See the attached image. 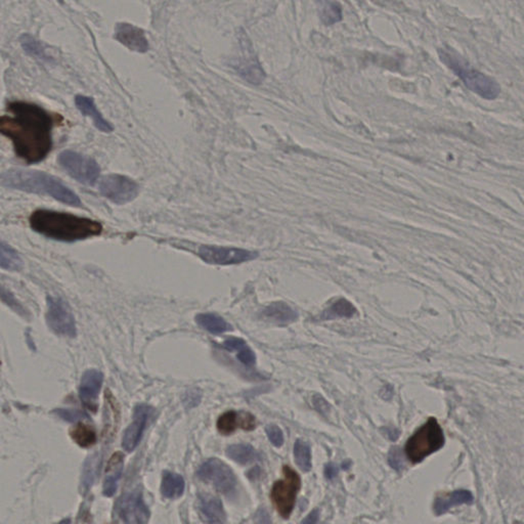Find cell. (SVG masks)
<instances>
[{"label":"cell","mask_w":524,"mask_h":524,"mask_svg":"<svg viewBox=\"0 0 524 524\" xmlns=\"http://www.w3.org/2000/svg\"><path fill=\"white\" fill-rule=\"evenodd\" d=\"M0 119V132L12 140L17 156L28 164L44 160L53 148L54 118L27 101H13Z\"/></svg>","instance_id":"cell-1"},{"label":"cell","mask_w":524,"mask_h":524,"mask_svg":"<svg viewBox=\"0 0 524 524\" xmlns=\"http://www.w3.org/2000/svg\"><path fill=\"white\" fill-rule=\"evenodd\" d=\"M29 222L36 233L56 241H81L99 236L103 231V225L97 220L55 210H36Z\"/></svg>","instance_id":"cell-2"},{"label":"cell","mask_w":524,"mask_h":524,"mask_svg":"<svg viewBox=\"0 0 524 524\" xmlns=\"http://www.w3.org/2000/svg\"><path fill=\"white\" fill-rule=\"evenodd\" d=\"M2 187L30 194H42L73 207L82 206L79 197L54 175L36 170L13 169L1 175Z\"/></svg>","instance_id":"cell-3"},{"label":"cell","mask_w":524,"mask_h":524,"mask_svg":"<svg viewBox=\"0 0 524 524\" xmlns=\"http://www.w3.org/2000/svg\"><path fill=\"white\" fill-rule=\"evenodd\" d=\"M439 55L441 62L458 76L465 86L474 94L486 99H495L500 95L501 88L493 78L470 66L456 51L441 49L439 51Z\"/></svg>","instance_id":"cell-4"},{"label":"cell","mask_w":524,"mask_h":524,"mask_svg":"<svg viewBox=\"0 0 524 524\" xmlns=\"http://www.w3.org/2000/svg\"><path fill=\"white\" fill-rule=\"evenodd\" d=\"M445 445V435L435 418H430L407 443V457L414 464L422 462L426 457L437 452Z\"/></svg>","instance_id":"cell-5"},{"label":"cell","mask_w":524,"mask_h":524,"mask_svg":"<svg viewBox=\"0 0 524 524\" xmlns=\"http://www.w3.org/2000/svg\"><path fill=\"white\" fill-rule=\"evenodd\" d=\"M284 480L275 482L270 499L275 508L283 518H289L295 506L296 497L301 487L300 476L297 472L284 466Z\"/></svg>","instance_id":"cell-6"},{"label":"cell","mask_w":524,"mask_h":524,"mask_svg":"<svg viewBox=\"0 0 524 524\" xmlns=\"http://www.w3.org/2000/svg\"><path fill=\"white\" fill-rule=\"evenodd\" d=\"M58 163L71 177L86 186L95 185L101 173L95 159L77 152H63L58 156Z\"/></svg>","instance_id":"cell-7"},{"label":"cell","mask_w":524,"mask_h":524,"mask_svg":"<svg viewBox=\"0 0 524 524\" xmlns=\"http://www.w3.org/2000/svg\"><path fill=\"white\" fill-rule=\"evenodd\" d=\"M197 475L227 497L234 495L237 489V478L233 470L218 459L211 458L203 463Z\"/></svg>","instance_id":"cell-8"},{"label":"cell","mask_w":524,"mask_h":524,"mask_svg":"<svg viewBox=\"0 0 524 524\" xmlns=\"http://www.w3.org/2000/svg\"><path fill=\"white\" fill-rule=\"evenodd\" d=\"M47 325L56 334L76 336V322L72 309L63 298L47 297Z\"/></svg>","instance_id":"cell-9"},{"label":"cell","mask_w":524,"mask_h":524,"mask_svg":"<svg viewBox=\"0 0 524 524\" xmlns=\"http://www.w3.org/2000/svg\"><path fill=\"white\" fill-rule=\"evenodd\" d=\"M198 255L202 261L209 264L231 265V264H239L253 261L259 256V253L256 251L233 248V247L203 245L199 248Z\"/></svg>","instance_id":"cell-10"},{"label":"cell","mask_w":524,"mask_h":524,"mask_svg":"<svg viewBox=\"0 0 524 524\" xmlns=\"http://www.w3.org/2000/svg\"><path fill=\"white\" fill-rule=\"evenodd\" d=\"M99 192L116 204H126L138 197V186L125 175L110 174L101 179Z\"/></svg>","instance_id":"cell-11"},{"label":"cell","mask_w":524,"mask_h":524,"mask_svg":"<svg viewBox=\"0 0 524 524\" xmlns=\"http://www.w3.org/2000/svg\"><path fill=\"white\" fill-rule=\"evenodd\" d=\"M116 513L119 518L127 524H144L150 519V511L140 491L123 495L117 502Z\"/></svg>","instance_id":"cell-12"},{"label":"cell","mask_w":524,"mask_h":524,"mask_svg":"<svg viewBox=\"0 0 524 524\" xmlns=\"http://www.w3.org/2000/svg\"><path fill=\"white\" fill-rule=\"evenodd\" d=\"M153 413V408L147 404H140L136 407L133 413L132 423L125 430L122 439V447L126 452H131L136 450L142 439L144 431L146 429L149 418Z\"/></svg>","instance_id":"cell-13"},{"label":"cell","mask_w":524,"mask_h":524,"mask_svg":"<svg viewBox=\"0 0 524 524\" xmlns=\"http://www.w3.org/2000/svg\"><path fill=\"white\" fill-rule=\"evenodd\" d=\"M114 38L129 51L147 53L150 49L144 30L129 23H118L115 28Z\"/></svg>","instance_id":"cell-14"},{"label":"cell","mask_w":524,"mask_h":524,"mask_svg":"<svg viewBox=\"0 0 524 524\" xmlns=\"http://www.w3.org/2000/svg\"><path fill=\"white\" fill-rule=\"evenodd\" d=\"M103 382L104 375L95 369L86 371L80 382V400L86 408L94 412L97 408V398H99Z\"/></svg>","instance_id":"cell-15"},{"label":"cell","mask_w":524,"mask_h":524,"mask_svg":"<svg viewBox=\"0 0 524 524\" xmlns=\"http://www.w3.org/2000/svg\"><path fill=\"white\" fill-rule=\"evenodd\" d=\"M249 44L248 49L244 54V56L237 60L234 68L237 71L238 74L241 76L244 80L253 85H259L265 79L266 74L262 68L259 58L253 53L252 49Z\"/></svg>","instance_id":"cell-16"},{"label":"cell","mask_w":524,"mask_h":524,"mask_svg":"<svg viewBox=\"0 0 524 524\" xmlns=\"http://www.w3.org/2000/svg\"><path fill=\"white\" fill-rule=\"evenodd\" d=\"M216 425L222 434L229 435L235 432L237 428L246 431L254 430L256 427V419L250 413L229 411L218 418Z\"/></svg>","instance_id":"cell-17"},{"label":"cell","mask_w":524,"mask_h":524,"mask_svg":"<svg viewBox=\"0 0 524 524\" xmlns=\"http://www.w3.org/2000/svg\"><path fill=\"white\" fill-rule=\"evenodd\" d=\"M199 510L201 516L206 523H224L227 521V515L222 501L213 496H199Z\"/></svg>","instance_id":"cell-18"},{"label":"cell","mask_w":524,"mask_h":524,"mask_svg":"<svg viewBox=\"0 0 524 524\" xmlns=\"http://www.w3.org/2000/svg\"><path fill=\"white\" fill-rule=\"evenodd\" d=\"M124 456L121 452H115L108 463L103 491L106 497H113L118 489V482L123 473Z\"/></svg>","instance_id":"cell-19"},{"label":"cell","mask_w":524,"mask_h":524,"mask_svg":"<svg viewBox=\"0 0 524 524\" xmlns=\"http://www.w3.org/2000/svg\"><path fill=\"white\" fill-rule=\"evenodd\" d=\"M76 107L82 114L90 117L94 121L95 127L99 131L103 132H111L113 131L112 125L104 118L101 112L97 110L94 99L92 97H84V95H77L75 99Z\"/></svg>","instance_id":"cell-20"},{"label":"cell","mask_w":524,"mask_h":524,"mask_svg":"<svg viewBox=\"0 0 524 524\" xmlns=\"http://www.w3.org/2000/svg\"><path fill=\"white\" fill-rule=\"evenodd\" d=\"M473 501V496H472V493L469 491H466V489H458V491H452V493L445 496V497L436 498L434 505H433V510H434V513L437 516H441V515L447 513L454 506L462 505V504H472Z\"/></svg>","instance_id":"cell-21"},{"label":"cell","mask_w":524,"mask_h":524,"mask_svg":"<svg viewBox=\"0 0 524 524\" xmlns=\"http://www.w3.org/2000/svg\"><path fill=\"white\" fill-rule=\"evenodd\" d=\"M262 317L276 324L286 325L295 322L298 318V313L287 303L279 301L268 305L262 311Z\"/></svg>","instance_id":"cell-22"},{"label":"cell","mask_w":524,"mask_h":524,"mask_svg":"<svg viewBox=\"0 0 524 524\" xmlns=\"http://www.w3.org/2000/svg\"><path fill=\"white\" fill-rule=\"evenodd\" d=\"M186 482L183 476L173 472H164L162 478L161 493L167 499L175 500L185 493Z\"/></svg>","instance_id":"cell-23"},{"label":"cell","mask_w":524,"mask_h":524,"mask_svg":"<svg viewBox=\"0 0 524 524\" xmlns=\"http://www.w3.org/2000/svg\"><path fill=\"white\" fill-rule=\"evenodd\" d=\"M196 322L199 326L211 333V334H222L227 331L233 330L231 325L220 316L214 313H201L196 317Z\"/></svg>","instance_id":"cell-24"},{"label":"cell","mask_w":524,"mask_h":524,"mask_svg":"<svg viewBox=\"0 0 524 524\" xmlns=\"http://www.w3.org/2000/svg\"><path fill=\"white\" fill-rule=\"evenodd\" d=\"M318 16L324 25H335L342 19L341 6L336 1L318 0Z\"/></svg>","instance_id":"cell-25"},{"label":"cell","mask_w":524,"mask_h":524,"mask_svg":"<svg viewBox=\"0 0 524 524\" xmlns=\"http://www.w3.org/2000/svg\"><path fill=\"white\" fill-rule=\"evenodd\" d=\"M227 456L241 465L250 464L259 459V455L254 448L244 443L229 445L227 449Z\"/></svg>","instance_id":"cell-26"},{"label":"cell","mask_w":524,"mask_h":524,"mask_svg":"<svg viewBox=\"0 0 524 524\" xmlns=\"http://www.w3.org/2000/svg\"><path fill=\"white\" fill-rule=\"evenodd\" d=\"M357 313V309L346 300L341 298L332 303L326 311L322 313V320H334L338 318H352Z\"/></svg>","instance_id":"cell-27"},{"label":"cell","mask_w":524,"mask_h":524,"mask_svg":"<svg viewBox=\"0 0 524 524\" xmlns=\"http://www.w3.org/2000/svg\"><path fill=\"white\" fill-rule=\"evenodd\" d=\"M71 439L81 448H90L97 443V432L92 426L79 423L70 431Z\"/></svg>","instance_id":"cell-28"},{"label":"cell","mask_w":524,"mask_h":524,"mask_svg":"<svg viewBox=\"0 0 524 524\" xmlns=\"http://www.w3.org/2000/svg\"><path fill=\"white\" fill-rule=\"evenodd\" d=\"M0 266L6 270H19L22 266L18 252L6 242L0 243Z\"/></svg>","instance_id":"cell-29"},{"label":"cell","mask_w":524,"mask_h":524,"mask_svg":"<svg viewBox=\"0 0 524 524\" xmlns=\"http://www.w3.org/2000/svg\"><path fill=\"white\" fill-rule=\"evenodd\" d=\"M294 458L296 464L303 472L311 470V450L309 443L298 439L294 445Z\"/></svg>","instance_id":"cell-30"},{"label":"cell","mask_w":524,"mask_h":524,"mask_svg":"<svg viewBox=\"0 0 524 524\" xmlns=\"http://www.w3.org/2000/svg\"><path fill=\"white\" fill-rule=\"evenodd\" d=\"M21 43L24 51H25L28 55L36 56V58H47V55H45V51L44 49H43L42 45H41V43H39L35 38H32V36H22Z\"/></svg>","instance_id":"cell-31"},{"label":"cell","mask_w":524,"mask_h":524,"mask_svg":"<svg viewBox=\"0 0 524 524\" xmlns=\"http://www.w3.org/2000/svg\"><path fill=\"white\" fill-rule=\"evenodd\" d=\"M56 413L58 414L63 420L68 422L79 421V420H83L85 419V418H88V414L83 413L82 411L79 410H73V409H60V410L56 411Z\"/></svg>","instance_id":"cell-32"},{"label":"cell","mask_w":524,"mask_h":524,"mask_svg":"<svg viewBox=\"0 0 524 524\" xmlns=\"http://www.w3.org/2000/svg\"><path fill=\"white\" fill-rule=\"evenodd\" d=\"M266 434L270 439V443L275 447L280 448L284 443L283 431L277 425H268L265 428Z\"/></svg>","instance_id":"cell-33"},{"label":"cell","mask_w":524,"mask_h":524,"mask_svg":"<svg viewBox=\"0 0 524 524\" xmlns=\"http://www.w3.org/2000/svg\"><path fill=\"white\" fill-rule=\"evenodd\" d=\"M388 463L395 471L400 472L404 468V459L398 448H393L389 452Z\"/></svg>","instance_id":"cell-34"},{"label":"cell","mask_w":524,"mask_h":524,"mask_svg":"<svg viewBox=\"0 0 524 524\" xmlns=\"http://www.w3.org/2000/svg\"><path fill=\"white\" fill-rule=\"evenodd\" d=\"M237 352H238V359H239L241 363H243L246 366L254 365L255 361H256V356H255L253 350H250L248 346L245 345L243 347L240 348L239 350H237Z\"/></svg>","instance_id":"cell-35"},{"label":"cell","mask_w":524,"mask_h":524,"mask_svg":"<svg viewBox=\"0 0 524 524\" xmlns=\"http://www.w3.org/2000/svg\"><path fill=\"white\" fill-rule=\"evenodd\" d=\"M313 404L316 410H317L318 412L322 414V415H327V414L330 412V404H329L328 402H327L324 398H322L320 394H316V395L313 396Z\"/></svg>","instance_id":"cell-36"},{"label":"cell","mask_w":524,"mask_h":524,"mask_svg":"<svg viewBox=\"0 0 524 524\" xmlns=\"http://www.w3.org/2000/svg\"><path fill=\"white\" fill-rule=\"evenodd\" d=\"M1 298L3 302H6V304L10 305V306L13 307V309H16L17 311H23V309H22L21 305L19 304L18 301L15 300L14 296L12 295V293H10V291H8V290H6V288L4 287H1Z\"/></svg>","instance_id":"cell-37"},{"label":"cell","mask_w":524,"mask_h":524,"mask_svg":"<svg viewBox=\"0 0 524 524\" xmlns=\"http://www.w3.org/2000/svg\"><path fill=\"white\" fill-rule=\"evenodd\" d=\"M245 345H247L246 342L243 339H240V338H229V339L225 340L224 344H222L225 350H229V352L239 350Z\"/></svg>","instance_id":"cell-38"},{"label":"cell","mask_w":524,"mask_h":524,"mask_svg":"<svg viewBox=\"0 0 524 524\" xmlns=\"http://www.w3.org/2000/svg\"><path fill=\"white\" fill-rule=\"evenodd\" d=\"M337 473L338 468L336 467V465L328 464L326 467H325V475H326V477L329 478V480H332V478H334L335 476L337 475Z\"/></svg>","instance_id":"cell-39"},{"label":"cell","mask_w":524,"mask_h":524,"mask_svg":"<svg viewBox=\"0 0 524 524\" xmlns=\"http://www.w3.org/2000/svg\"><path fill=\"white\" fill-rule=\"evenodd\" d=\"M318 518H320V511L317 509V510H313V512H311V514H309L306 518L303 519L302 524L317 523Z\"/></svg>","instance_id":"cell-40"}]
</instances>
